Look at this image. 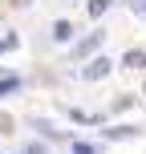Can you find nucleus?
I'll list each match as a JSON object with an SVG mask.
<instances>
[{
    "label": "nucleus",
    "mask_w": 146,
    "mask_h": 154,
    "mask_svg": "<svg viewBox=\"0 0 146 154\" xmlns=\"http://www.w3.org/2000/svg\"><path fill=\"white\" fill-rule=\"evenodd\" d=\"M16 89H20L16 77H0V97H4V93H16Z\"/></svg>",
    "instance_id": "5"
},
{
    "label": "nucleus",
    "mask_w": 146,
    "mask_h": 154,
    "mask_svg": "<svg viewBox=\"0 0 146 154\" xmlns=\"http://www.w3.org/2000/svg\"><path fill=\"white\" fill-rule=\"evenodd\" d=\"M73 154H98V146H89V142H73Z\"/></svg>",
    "instance_id": "8"
},
{
    "label": "nucleus",
    "mask_w": 146,
    "mask_h": 154,
    "mask_svg": "<svg viewBox=\"0 0 146 154\" xmlns=\"http://www.w3.org/2000/svg\"><path fill=\"white\" fill-rule=\"evenodd\" d=\"M122 65H126V69H146V53H142V49H130V53L122 57Z\"/></svg>",
    "instance_id": "3"
},
{
    "label": "nucleus",
    "mask_w": 146,
    "mask_h": 154,
    "mask_svg": "<svg viewBox=\"0 0 146 154\" xmlns=\"http://www.w3.org/2000/svg\"><path fill=\"white\" fill-rule=\"evenodd\" d=\"M53 37H57V41H69V37H73V24H69V20H57V24H53Z\"/></svg>",
    "instance_id": "4"
},
{
    "label": "nucleus",
    "mask_w": 146,
    "mask_h": 154,
    "mask_svg": "<svg viewBox=\"0 0 146 154\" xmlns=\"http://www.w3.org/2000/svg\"><path fill=\"white\" fill-rule=\"evenodd\" d=\"M106 8H110V0H89V16H106Z\"/></svg>",
    "instance_id": "7"
},
{
    "label": "nucleus",
    "mask_w": 146,
    "mask_h": 154,
    "mask_svg": "<svg viewBox=\"0 0 146 154\" xmlns=\"http://www.w3.org/2000/svg\"><path fill=\"white\" fill-rule=\"evenodd\" d=\"M142 93H146V89H142Z\"/></svg>",
    "instance_id": "12"
},
{
    "label": "nucleus",
    "mask_w": 146,
    "mask_h": 154,
    "mask_svg": "<svg viewBox=\"0 0 146 154\" xmlns=\"http://www.w3.org/2000/svg\"><path fill=\"white\" fill-rule=\"evenodd\" d=\"M16 45H20V41H16L12 32H8V37H0V53H4V49H16Z\"/></svg>",
    "instance_id": "9"
},
{
    "label": "nucleus",
    "mask_w": 146,
    "mask_h": 154,
    "mask_svg": "<svg viewBox=\"0 0 146 154\" xmlns=\"http://www.w3.org/2000/svg\"><path fill=\"white\" fill-rule=\"evenodd\" d=\"M101 41H106V32H89V37H85V41H77V49H73V57H77V61H81V57H89L93 49L101 45Z\"/></svg>",
    "instance_id": "1"
},
{
    "label": "nucleus",
    "mask_w": 146,
    "mask_h": 154,
    "mask_svg": "<svg viewBox=\"0 0 146 154\" xmlns=\"http://www.w3.org/2000/svg\"><path fill=\"white\" fill-rule=\"evenodd\" d=\"M110 65H114V61H110V57H98V61H89V65H85V81H98V77H106L110 73Z\"/></svg>",
    "instance_id": "2"
},
{
    "label": "nucleus",
    "mask_w": 146,
    "mask_h": 154,
    "mask_svg": "<svg viewBox=\"0 0 146 154\" xmlns=\"http://www.w3.org/2000/svg\"><path fill=\"white\" fill-rule=\"evenodd\" d=\"M106 134H110V138H134L138 130H134V126H114V130H106Z\"/></svg>",
    "instance_id": "6"
},
{
    "label": "nucleus",
    "mask_w": 146,
    "mask_h": 154,
    "mask_svg": "<svg viewBox=\"0 0 146 154\" xmlns=\"http://www.w3.org/2000/svg\"><path fill=\"white\" fill-rule=\"evenodd\" d=\"M138 12H142V16H146V0H142V4H138Z\"/></svg>",
    "instance_id": "10"
},
{
    "label": "nucleus",
    "mask_w": 146,
    "mask_h": 154,
    "mask_svg": "<svg viewBox=\"0 0 146 154\" xmlns=\"http://www.w3.org/2000/svg\"><path fill=\"white\" fill-rule=\"evenodd\" d=\"M12 4H29V0H12Z\"/></svg>",
    "instance_id": "11"
}]
</instances>
